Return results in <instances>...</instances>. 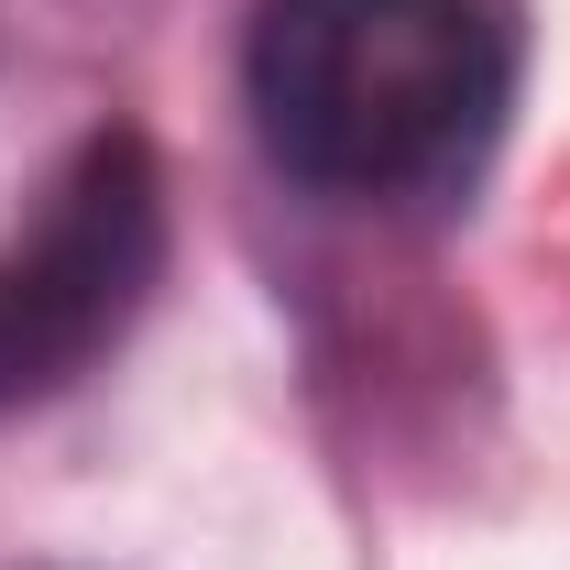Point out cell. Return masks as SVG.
<instances>
[{
    "label": "cell",
    "mask_w": 570,
    "mask_h": 570,
    "mask_svg": "<svg viewBox=\"0 0 570 570\" xmlns=\"http://www.w3.org/2000/svg\"><path fill=\"white\" fill-rule=\"evenodd\" d=\"M504 33L483 0H264L253 121L318 198H450L504 121Z\"/></svg>",
    "instance_id": "1"
},
{
    "label": "cell",
    "mask_w": 570,
    "mask_h": 570,
    "mask_svg": "<svg viewBox=\"0 0 570 570\" xmlns=\"http://www.w3.org/2000/svg\"><path fill=\"white\" fill-rule=\"evenodd\" d=\"M165 275V176L132 132L77 142L45 176L33 219L0 242V417L67 395L99 352H121Z\"/></svg>",
    "instance_id": "2"
}]
</instances>
